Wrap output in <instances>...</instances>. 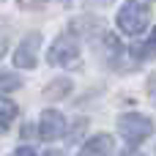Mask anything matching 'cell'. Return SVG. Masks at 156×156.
<instances>
[{"label": "cell", "mask_w": 156, "mask_h": 156, "mask_svg": "<svg viewBox=\"0 0 156 156\" xmlns=\"http://www.w3.org/2000/svg\"><path fill=\"white\" fill-rule=\"evenodd\" d=\"M129 3H140V5H148L151 0H129Z\"/></svg>", "instance_id": "cell-13"}, {"label": "cell", "mask_w": 156, "mask_h": 156, "mask_svg": "<svg viewBox=\"0 0 156 156\" xmlns=\"http://www.w3.org/2000/svg\"><path fill=\"white\" fill-rule=\"evenodd\" d=\"M14 118H16V104L11 99H0V126H3V132L11 126Z\"/></svg>", "instance_id": "cell-7"}, {"label": "cell", "mask_w": 156, "mask_h": 156, "mask_svg": "<svg viewBox=\"0 0 156 156\" xmlns=\"http://www.w3.org/2000/svg\"><path fill=\"white\" fill-rule=\"evenodd\" d=\"M148 93H151V99H154V104H156V77L148 82Z\"/></svg>", "instance_id": "cell-12"}, {"label": "cell", "mask_w": 156, "mask_h": 156, "mask_svg": "<svg viewBox=\"0 0 156 156\" xmlns=\"http://www.w3.org/2000/svg\"><path fill=\"white\" fill-rule=\"evenodd\" d=\"M118 132H121V137L126 140L129 148H137L143 140H148L154 134V121L140 115V112H123L118 118Z\"/></svg>", "instance_id": "cell-1"}, {"label": "cell", "mask_w": 156, "mask_h": 156, "mask_svg": "<svg viewBox=\"0 0 156 156\" xmlns=\"http://www.w3.org/2000/svg\"><path fill=\"white\" fill-rule=\"evenodd\" d=\"M140 58H156V27L151 30V36H148V41L140 47Z\"/></svg>", "instance_id": "cell-9"}, {"label": "cell", "mask_w": 156, "mask_h": 156, "mask_svg": "<svg viewBox=\"0 0 156 156\" xmlns=\"http://www.w3.org/2000/svg\"><path fill=\"white\" fill-rule=\"evenodd\" d=\"M47 156H66V154H60V151H52V154H47Z\"/></svg>", "instance_id": "cell-14"}, {"label": "cell", "mask_w": 156, "mask_h": 156, "mask_svg": "<svg viewBox=\"0 0 156 156\" xmlns=\"http://www.w3.org/2000/svg\"><path fill=\"white\" fill-rule=\"evenodd\" d=\"M63 132H66L63 115L55 110H44L38 118V137L41 140H58V137H63Z\"/></svg>", "instance_id": "cell-4"}, {"label": "cell", "mask_w": 156, "mask_h": 156, "mask_svg": "<svg viewBox=\"0 0 156 156\" xmlns=\"http://www.w3.org/2000/svg\"><path fill=\"white\" fill-rule=\"evenodd\" d=\"M60 3H71V0H60Z\"/></svg>", "instance_id": "cell-15"}, {"label": "cell", "mask_w": 156, "mask_h": 156, "mask_svg": "<svg viewBox=\"0 0 156 156\" xmlns=\"http://www.w3.org/2000/svg\"><path fill=\"white\" fill-rule=\"evenodd\" d=\"M14 156H36V151H33V148H27V145H22V148H16V151H14Z\"/></svg>", "instance_id": "cell-11"}, {"label": "cell", "mask_w": 156, "mask_h": 156, "mask_svg": "<svg viewBox=\"0 0 156 156\" xmlns=\"http://www.w3.org/2000/svg\"><path fill=\"white\" fill-rule=\"evenodd\" d=\"M47 60L52 63V66H77V60H80V44H77V38L74 36H60V38H55V44L49 47V55H47Z\"/></svg>", "instance_id": "cell-3"}, {"label": "cell", "mask_w": 156, "mask_h": 156, "mask_svg": "<svg viewBox=\"0 0 156 156\" xmlns=\"http://www.w3.org/2000/svg\"><path fill=\"white\" fill-rule=\"evenodd\" d=\"M36 47H38V36L36 33H30L19 47H16V55H14V63L16 66H22V69H33L36 66Z\"/></svg>", "instance_id": "cell-5"}, {"label": "cell", "mask_w": 156, "mask_h": 156, "mask_svg": "<svg viewBox=\"0 0 156 156\" xmlns=\"http://www.w3.org/2000/svg\"><path fill=\"white\" fill-rule=\"evenodd\" d=\"M69 90H71V82H69V80H52V85L44 90V96H47V99H60V96H66Z\"/></svg>", "instance_id": "cell-8"}, {"label": "cell", "mask_w": 156, "mask_h": 156, "mask_svg": "<svg viewBox=\"0 0 156 156\" xmlns=\"http://www.w3.org/2000/svg\"><path fill=\"white\" fill-rule=\"evenodd\" d=\"M22 85V80L19 77H14V74H3V82H0V88H3V93H8V90H14V88H19Z\"/></svg>", "instance_id": "cell-10"}, {"label": "cell", "mask_w": 156, "mask_h": 156, "mask_svg": "<svg viewBox=\"0 0 156 156\" xmlns=\"http://www.w3.org/2000/svg\"><path fill=\"white\" fill-rule=\"evenodd\" d=\"M118 27L126 33V36H137L148 27V5H140V3H126L121 11H118Z\"/></svg>", "instance_id": "cell-2"}, {"label": "cell", "mask_w": 156, "mask_h": 156, "mask_svg": "<svg viewBox=\"0 0 156 156\" xmlns=\"http://www.w3.org/2000/svg\"><path fill=\"white\" fill-rule=\"evenodd\" d=\"M112 154V137L110 134H96L82 145L80 156H110Z\"/></svg>", "instance_id": "cell-6"}]
</instances>
